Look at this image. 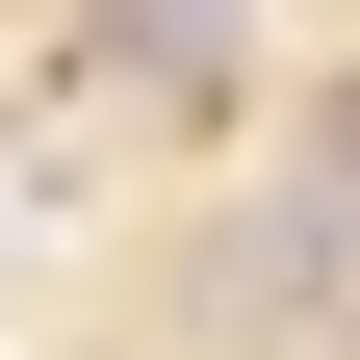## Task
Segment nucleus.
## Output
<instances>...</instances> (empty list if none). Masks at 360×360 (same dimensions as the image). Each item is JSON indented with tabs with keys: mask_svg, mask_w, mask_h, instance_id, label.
<instances>
[{
	"mask_svg": "<svg viewBox=\"0 0 360 360\" xmlns=\"http://www.w3.org/2000/svg\"><path fill=\"white\" fill-rule=\"evenodd\" d=\"M103 77H155V103H180V77H232V0H103Z\"/></svg>",
	"mask_w": 360,
	"mask_h": 360,
	"instance_id": "obj_1",
	"label": "nucleus"
},
{
	"mask_svg": "<svg viewBox=\"0 0 360 360\" xmlns=\"http://www.w3.org/2000/svg\"><path fill=\"white\" fill-rule=\"evenodd\" d=\"M309 232H360V77H335V206H309Z\"/></svg>",
	"mask_w": 360,
	"mask_h": 360,
	"instance_id": "obj_2",
	"label": "nucleus"
}]
</instances>
